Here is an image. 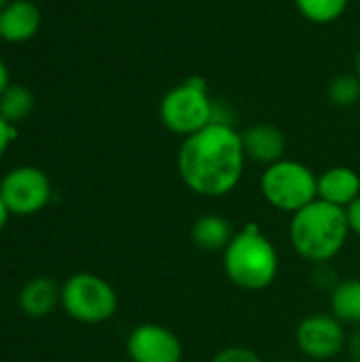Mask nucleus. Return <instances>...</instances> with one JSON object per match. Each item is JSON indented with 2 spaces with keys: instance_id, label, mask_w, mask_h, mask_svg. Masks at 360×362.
Returning <instances> with one entry per match:
<instances>
[{
  "instance_id": "nucleus-15",
  "label": "nucleus",
  "mask_w": 360,
  "mask_h": 362,
  "mask_svg": "<svg viewBox=\"0 0 360 362\" xmlns=\"http://www.w3.org/2000/svg\"><path fill=\"white\" fill-rule=\"evenodd\" d=\"M331 314L342 325L360 327V278H348L333 286Z\"/></svg>"
},
{
  "instance_id": "nucleus-1",
  "label": "nucleus",
  "mask_w": 360,
  "mask_h": 362,
  "mask_svg": "<svg viewBox=\"0 0 360 362\" xmlns=\"http://www.w3.org/2000/svg\"><path fill=\"white\" fill-rule=\"evenodd\" d=\"M246 161L242 134L229 123H210L197 134L182 138L176 168L191 193L219 199L242 182Z\"/></svg>"
},
{
  "instance_id": "nucleus-12",
  "label": "nucleus",
  "mask_w": 360,
  "mask_h": 362,
  "mask_svg": "<svg viewBox=\"0 0 360 362\" xmlns=\"http://www.w3.org/2000/svg\"><path fill=\"white\" fill-rule=\"evenodd\" d=\"M359 197L360 176L356 170L348 165H333L318 174V199L346 210Z\"/></svg>"
},
{
  "instance_id": "nucleus-20",
  "label": "nucleus",
  "mask_w": 360,
  "mask_h": 362,
  "mask_svg": "<svg viewBox=\"0 0 360 362\" xmlns=\"http://www.w3.org/2000/svg\"><path fill=\"white\" fill-rule=\"evenodd\" d=\"M15 125H11L2 115H0V159L4 157V153L8 151V146L15 140Z\"/></svg>"
},
{
  "instance_id": "nucleus-21",
  "label": "nucleus",
  "mask_w": 360,
  "mask_h": 362,
  "mask_svg": "<svg viewBox=\"0 0 360 362\" xmlns=\"http://www.w3.org/2000/svg\"><path fill=\"white\" fill-rule=\"evenodd\" d=\"M346 218H348L350 233L360 238V197L359 199H354V202L346 208Z\"/></svg>"
},
{
  "instance_id": "nucleus-18",
  "label": "nucleus",
  "mask_w": 360,
  "mask_h": 362,
  "mask_svg": "<svg viewBox=\"0 0 360 362\" xmlns=\"http://www.w3.org/2000/svg\"><path fill=\"white\" fill-rule=\"evenodd\" d=\"M327 95L335 106H342V108L354 106L360 100V78L356 76V72L333 76L327 87Z\"/></svg>"
},
{
  "instance_id": "nucleus-6",
  "label": "nucleus",
  "mask_w": 360,
  "mask_h": 362,
  "mask_svg": "<svg viewBox=\"0 0 360 362\" xmlns=\"http://www.w3.org/2000/svg\"><path fill=\"white\" fill-rule=\"evenodd\" d=\"M59 305L72 320L81 325H102L117 314L119 295L102 276L79 272L62 284Z\"/></svg>"
},
{
  "instance_id": "nucleus-26",
  "label": "nucleus",
  "mask_w": 360,
  "mask_h": 362,
  "mask_svg": "<svg viewBox=\"0 0 360 362\" xmlns=\"http://www.w3.org/2000/svg\"><path fill=\"white\" fill-rule=\"evenodd\" d=\"M8 2H11V0H0V11H2V8H4V6L8 4Z\"/></svg>"
},
{
  "instance_id": "nucleus-10",
  "label": "nucleus",
  "mask_w": 360,
  "mask_h": 362,
  "mask_svg": "<svg viewBox=\"0 0 360 362\" xmlns=\"http://www.w3.org/2000/svg\"><path fill=\"white\" fill-rule=\"evenodd\" d=\"M242 144L246 159L263 168L284 159L286 136L280 127L272 123H255L242 132Z\"/></svg>"
},
{
  "instance_id": "nucleus-4",
  "label": "nucleus",
  "mask_w": 360,
  "mask_h": 362,
  "mask_svg": "<svg viewBox=\"0 0 360 362\" xmlns=\"http://www.w3.org/2000/svg\"><path fill=\"white\" fill-rule=\"evenodd\" d=\"M159 121L180 138H189L214 123V100L210 98L206 78L189 76L172 87L159 102Z\"/></svg>"
},
{
  "instance_id": "nucleus-22",
  "label": "nucleus",
  "mask_w": 360,
  "mask_h": 362,
  "mask_svg": "<svg viewBox=\"0 0 360 362\" xmlns=\"http://www.w3.org/2000/svg\"><path fill=\"white\" fill-rule=\"evenodd\" d=\"M346 352H348L350 361L360 362V329H356V331L348 337V341H346Z\"/></svg>"
},
{
  "instance_id": "nucleus-24",
  "label": "nucleus",
  "mask_w": 360,
  "mask_h": 362,
  "mask_svg": "<svg viewBox=\"0 0 360 362\" xmlns=\"http://www.w3.org/2000/svg\"><path fill=\"white\" fill-rule=\"evenodd\" d=\"M8 218H11V212H8V208H6V204H4V199H2V195H0V231L6 227Z\"/></svg>"
},
{
  "instance_id": "nucleus-7",
  "label": "nucleus",
  "mask_w": 360,
  "mask_h": 362,
  "mask_svg": "<svg viewBox=\"0 0 360 362\" xmlns=\"http://www.w3.org/2000/svg\"><path fill=\"white\" fill-rule=\"evenodd\" d=\"M0 195L11 216H32L49 206L53 197V187L49 176L40 168L17 165L2 176Z\"/></svg>"
},
{
  "instance_id": "nucleus-23",
  "label": "nucleus",
  "mask_w": 360,
  "mask_h": 362,
  "mask_svg": "<svg viewBox=\"0 0 360 362\" xmlns=\"http://www.w3.org/2000/svg\"><path fill=\"white\" fill-rule=\"evenodd\" d=\"M11 85V74H8V68L4 64V59L0 57V95L4 93V89Z\"/></svg>"
},
{
  "instance_id": "nucleus-5",
  "label": "nucleus",
  "mask_w": 360,
  "mask_h": 362,
  "mask_svg": "<svg viewBox=\"0 0 360 362\" xmlns=\"http://www.w3.org/2000/svg\"><path fill=\"white\" fill-rule=\"evenodd\" d=\"M259 189L274 210L295 214L318 199V176L306 163L284 157L263 170Z\"/></svg>"
},
{
  "instance_id": "nucleus-9",
  "label": "nucleus",
  "mask_w": 360,
  "mask_h": 362,
  "mask_svg": "<svg viewBox=\"0 0 360 362\" xmlns=\"http://www.w3.org/2000/svg\"><path fill=\"white\" fill-rule=\"evenodd\" d=\"M125 350L132 362H182L178 335L157 322H142L127 335Z\"/></svg>"
},
{
  "instance_id": "nucleus-11",
  "label": "nucleus",
  "mask_w": 360,
  "mask_h": 362,
  "mask_svg": "<svg viewBox=\"0 0 360 362\" xmlns=\"http://www.w3.org/2000/svg\"><path fill=\"white\" fill-rule=\"evenodd\" d=\"M42 23L40 8L32 0H11L0 11V40L19 45L32 40Z\"/></svg>"
},
{
  "instance_id": "nucleus-14",
  "label": "nucleus",
  "mask_w": 360,
  "mask_h": 362,
  "mask_svg": "<svg viewBox=\"0 0 360 362\" xmlns=\"http://www.w3.org/2000/svg\"><path fill=\"white\" fill-rule=\"evenodd\" d=\"M233 235L231 223L219 214H204L191 227V240L204 252H223Z\"/></svg>"
},
{
  "instance_id": "nucleus-25",
  "label": "nucleus",
  "mask_w": 360,
  "mask_h": 362,
  "mask_svg": "<svg viewBox=\"0 0 360 362\" xmlns=\"http://www.w3.org/2000/svg\"><path fill=\"white\" fill-rule=\"evenodd\" d=\"M354 72H356V76L360 78V47L359 51H356V57H354Z\"/></svg>"
},
{
  "instance_id": "nucleus-27",
  "label": "nucleus",
  "mask_w": 360,
  "mask_h": 362,
  "mask_svg": "<svg viewBox=\"0 0 360 362\" xmlns=\"http://www.w3.org/2000/svg\"><path fill=\"white\" fill-rule=\"evenodd\" d=\"M276 362H295V361H289V358H280V361H276Z\"/></svg>"
},
{
  "instance_id": "nucleus-8",
  "label": "nucleus",
  "mask_w": 360,
  "mask_h": 362,
  "mask_svg": "<svg viewBox=\"0 0 360 362\" xmlns=\"http://www.w3.org/2000/svg\"><path fill=\"white\" fill-rule=\"evenodd\" d=\"M346 325L333 314H310L295 329L299 352L312 361H331L346 350Z\"/></svg>"
},
{
  "instance_id": "nucleus-17",
  "label": "nucleus",
  "mask_w": 360,
  "mask_h": 362,
  "mask_svg": "<svg viewBox=\"0 0 360 362\" xmlns=\"http://www.w3.org/2000/svg\"><path fill=\"white\" fill-rule=\"evenodd\" d=\"M293 2L299 15L316 25H327L337 21L350 4V0H293Z\"/></svg>"
},
{
  "instance_id": "nucleus-16",
  "label": "nucleus",
  "mask_w": 360,
  "mask_h": 362,
  "mask_svg": "<svg viewBox=\"0 0 360 362\" xmlns=\"http://www.w3.org/2000/svg\"><path fill=\"white\" fill-rule=\"evenodd\" d=\"M34 110V95L28 87L11 83L0 95V115L17 127V123L25 121Z\"/></svg>"
},
{
  "instance_id": "nucleus-19",
  "label": "nucleus",
  "mask_w": 360,
  "mask_h": 362,
  "mask_svg": "<svg viewBox=\"0 0 360 362\" xmlns=\"http://www.w3.org/2000/svg\"><path fill=\"white\" fill-rule=\"evenodd\" d=\"M212 362H263L261 356L246 348V346H229L223 348L221 352H216V356L212 358Z\"/></svg>"
},
{
  "instance_id": "nucleus-13",
  "label": "nucleus",
  "mask_w": 360,
  "mask_h": 362,
  "mask_svg": "<svg viewBox=\"0 0 360 362\" xmlns=\"http://www.w3.org/2000/svg\"><path fill=\"white\" fill-rule=\"evenodd\" d=\"M17 303L28 318H45L62 303V286L49 276H36L21 286Z\"/></svg>"
},
{
  "instance_id": "nucleus-2",
  "label": "nucleus",
  "mask_w": 360,
  "mask_h": 362,
  "mask_svg": "<svg viewBox=\"0 0 360 362\" xmlns=\"http://www.w3.org/2000/svg\"><path fill=\"white\" fill-rule=\"evenodd\" d=\"M348 238L350 227L344 208L314 199L291 214L289 240L295 252L312 265H327L333 261L344 250Z\"/></svg>"
},
{
  "instance_id": "nucleus-3",
  "label": "nucleus",
  "mask_w": 360,
  "mask_h": 362,
  "mask_svg": "<svg viewBox=\"0 0 360 362\" xmlns=\"http://www.w3.org/2000/svg\"><path fill=\"white\" fill-rule=\"evenodd\" d=\"M278 248L255 223H248L236 231L223 250V272L229 282L242 291L259 293L269 288L278 278Z\"/></svg>"
}]
</instances>
